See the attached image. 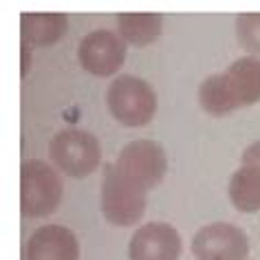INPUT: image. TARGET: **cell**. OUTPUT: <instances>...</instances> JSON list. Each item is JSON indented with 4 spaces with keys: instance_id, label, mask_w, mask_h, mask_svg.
<instances>
[{
    "instance_id": "cell-1",
    "label": "cell",
    "mask_w": 260,
    "mask_h": 260,
    "mask_svg": "<svg viewBox=\"0 0 260 260\" xmlns=\"http://www.w3.org/2000/svg\"><path fill=\"white\" fill-rule=\"evenodd\" d=\"M110 115L126 128H141L157 113V93L141 77L117 75L106 90Z\"/></svg>"
},
{
    "instance_id": "cell-2",
    "label": "cell",
    "mask_w": 260,
    "mask_h": 260,
    "mask_svg": "<svg viewBox=\"0 0 260 260\" xmlns=\"http://www.w3.org/2000/svg\"><path fill=\"white\" fill-rule=\"evenodd\" d=\"M146 187L126 177L117 164L106 166L102 181V212L108 223L128 227L144 216Z\"/></svg>"
},
{
    "instance_id": "cell-3",
    "label": "cell",
    "mask_w": 260,
    "mask_h": 260,
    "mask_svg": "<svg viewBox=\"0 0 260 260\" xmlns=\"http://www.w3.org/2000/svg\"><path fill=\"white\" fill-rule=\"evenodd\" d=\"M64 194L62 179L44 161H24L20 168V210L29 218H44L57 210Z\"/></svg>"
},
{
    "instance_id": "cell-4",
    "label": "cell",
    "mask_w": 260,
    "mask_h": 260,
    "mask_svg": "<svg viewBox=\"0 0 260 260\" xmlns=\"http://www.w3.org/2000/svg\"><path fill=\"white\" fill-rule=\"evenodd\" d=\"M49 157L67 177L84 179L97 170L102 161V148L95 135L80 128H67L53 135L49 144Z\"/></svg>"
},
{
    "instance_id": "cell-5",
    "label": "cell",
    "mask_w": 260,
    "mask_h": 260,
    "mask_svg": "<svg viewBox=\"0 0 260 260\" xmlns=\"http://www.w3.org/2000/svg\"><path fill=\"white\" fill-rule=\"evenodd\" d=\"M192 253L197 260H247L249 238L232 223H210L194 234Z\"/></svg>"
},
{
    "instance_id": "cell-6",
    "label": "cell",
    "mask_w": 260,
    "mask_h": 260,
    "mask_svg": "<svg viewBox=\"0 0 260 260\" xmlns=\"http://www.w3.org/2000/svg\"><path fill=\"white\" fill-rule=\"evenodd\" d=\"M117 168L130 177L135 183L150 190L159 185L161 179L168 172V157L166 150L157 141L150 139H137L130 141L121 148L119 157H117Z\"/></svg>"
},
{
    "instance_id": "cell-7",
    "label": "cell",
    "mask_w": 260,
    "mask_h": 260,
    "mask_svg": "<svg viewBox=\"0 0 260 260\" xmlns=\"http://www.w3.org/2000/svg\"><path fill=\"white\" fill-rule=\"evenodd\" d=\"M77 60L90 75H115L126 60V42L115 31L95 29L82 38L80 47H77Z\"/></svg>"
},
{
    "instance_id": "cell-8",
    "label": "cell",
    "mask_w": 260,
    "mask_h": 260,
    "mask_svg": "<svg viewBox=\"0 0 260 260\" xmlns=\"http://www.w3.org/2000/svg\"><path fill=\"white\" fill-rule=\"evenodd\" d=\"M183 240L170 223H146L133 234L128 245L130 260H179Z\"/></svg>"
},
{
    "instance_id": "cell-9",
    "label": "cell",
    "mask_w": 260,
    "mask_h": 260,
    "mask_svg": "<svg viewBox=\"0 0 260 260\" xmlns=\"http://www.w3.org/2000/svg\"><path fill=\"white\" fill-rule=\"evenodd\" d=\"M27 260H80L77 236L64 225H44L31 234L24 247Z\"/></svg>"
},
{
    "instance_id": "cell-10",
    "label": "cell",
    "mask_w": 260,
    "mask_h": 260,
    "mask_svg": "<svg viewBox=\"0 0 260 260\" xmlns=\"http://www.w3.org/2000/svg\"><path fill=\"white\" fill-rule=\"evenodd\" d=\"M67 27L69 18L57 11H51V14L36 11V14H22L20 18L22 42L36 44V47H47V44L57 42L67 34Z\"/></svg>"
},
{
    "instance_id": "cell-11",
    "label": "cell",
    "mask_w": 260,
    "mask_h": 260,
    "mask_svg": "<svg viewBox=\"0 0 260 260\" xmlns=\"http://www.w3.org/2000/svg\"><path fill=\"white\" fill-rule=\"evenodd\" d=\"M227 82L243 106H251L260 100V57H240L225 71Z\"/></svg>"
},
{
    "instance_id": "cell-12",
    "label": "cell",
    "mask_w": 260,
    "mask_h": 260,
    "mask_svg": "<svg viewBox=\"0 0 260 260\" xmlns=\"http://www.w3.org/2000/svg\"><path fill=\"white\" fill-rule=\"evenodd\" d=\"M117 31L121 40L135 47L152 44L164 31V16L161 14H119L117 16Z\"/></svg>"
},
{
    "instance_id": "cell-13",
    "label": "cell",
    "mask_w": 260,
    "mask_h": 260,
    "mask_svg": "<svg viewBox=\"0 0 260 260\" xmlns=\"http://www.w3.org/2000/svg\"><path fill=\"white\" fill-rule=\"evenodd\" d=\"M199 102L203 106L205 113H210L214 117H223L234 113L236 108H240V102L236 100L234 90L227 82L225 73L210 75L201 82L199 86Z\"/></svg>"
},
{
    "instance_id": "cell-14",
    "label": "cell",
    "mask_w": 260,
    "mask_h": 260,
    "mask_svg": "<svg viewBox=\"0 0 260 260\" xmlns=\"http://www.w3.org/2000/svg\"><path fill=\"white\" fill-rule=\"evenodd\" d=\"M232 205L238 212L251 214L260 210V170L251 166H240L232 174L230 185H227Z\"/></svg>"
},
{
    "instance_id": "cell-15",
    "label": "cell",
    "mask_w": 260,
    "mask_h": 260,
    "mask_svg": "<svg viewBox=\"0 0 260 260\" xmlns=\"http://www.w3.org/2000/svg\"><path fill=\"white\" fill-rule=\"evenodd\" d=\"M236 36L247 53L260 55V14H240L236 18Z\"/></svg>"
},
{
    "instance_id": "cell-16",
    "label": "cell",
    "mask_w": 260,
    "mask_h": 260,
    "mask_svg": "<svg viewBox=\"0 0 260 260\" xmlns=\"http://www.w3.org/2000/svg\"><path fill=\"white\" fill-rule=\"evenodd\" d=\"M243 166H251V168H256V170H260V141H253L251 146L245 148Z\"/></svg>"
}]
</instances>
